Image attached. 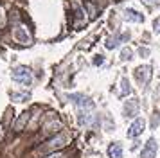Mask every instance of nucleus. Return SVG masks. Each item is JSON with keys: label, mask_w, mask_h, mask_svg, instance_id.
<instances>
[{"label": "nucleus", "mask_w": 160, "mask_h": 158, "mask_svg": "<svg viewBox=\"0 0 160 158\" xmlns=\"http://www.w3.org/2000/svg\"><path fill=\"white\" fill-rule=\"evenodd\" d=\"M11 77H13V81L25 86H29L32 83V74H31V70L27 67H16L15 70L11 72Z\"/></svg>", "instance_id": "1"}, {"label": "nucleus", "mask_w": 160, "mask_h": 158, "mask_svg": "<svg viewBox=\"0 0 160 158\" xmlns=\"http://www.w3.org/2000/svg\"><path fill=\"white\" fill-rule=\"evenodd\" d=\"M70 99H72V102L76 106L81 108V111H90L94 108L92 99H88L87 95H83V93H74V95H70Z\"/></svg>", "instance_id": "2"}, {"label": "nucleus", "mask_w": 160, "mask_h": 158, "mask_svg": "<svg viewBox=\"0 0 160 158\" xmlns=\"http://www.w3.org/2000/svg\"><path fill=\"white\" fill-rule=\"evenodd\" d=\"M144 129H146V121H144V119H140V117H137L135 121L131 122L130 129H128V136L135 138V136H138Z\"/></svg>", "instance_id": "3"}, {"label": "nucleus", "mask_w": 160, "mask_h": 158, "mask_svg": "<svg viewBox=\"0 0 160 158\" xmlns=\"http://www.w3.org/2000/svg\"><path fill=\"white\" fill-rule=\"evenodd\" d=\"M133 76H135V79H137L140 85H146L149 79H151V67H138L137 70L133 72Z\"/></svg>", "instance_id": "4"}, {"label": "nucleus", "mask_w": 160, "mask_h": 158, "mask_svg": "<svg viewBox=\"0 0 160 158\" xmlns=\"http://www.w3.org/2000/svg\"><path fill=\"white\" fill-rule=\"evenodd\" d=\"M13 36H15L16 42H20V43H31V34L25 31V27H22V25H16V27L13 29Z\"/></svg>", "instance_id": "5"}, {"label": "nucleus", "mask_w": 160, "mask_h": 158, "mask_svg": "<svg viewBox=\"0 0 160 158\" xmlns=\"http://www.w3.org/2000/svg\"><path fill=\"white\" fill-rule=\"evenodd\" d=\"M155 155H157V140H155V138H149V140L146 142L144 149L140 153V156L142 158H155Z\"/></svg>", "instance_id": "6"}, {"label": "nucleus", "mask_w": 160, "mask_h": 158, "mask_svg": "<svg viewBox=\"0 0 160 158\" xmlns=\"http://www.w3.org/2000/svg\"><path fill=\"white\" fill-rule=\"evenodd\" d=\"M124 18H126L128 22H137V23H142V22H144V16L138 13L137 9H131V7H130V9H126Z\"/></svg>", "instance_id": "7"}, {"label": "nucleus", "mask_w": 160, "mask_h": 158, "mask_svg": "<svg viewBox=\"0 0 160 158\" xmlns=\"http://www.w3.org/2000/svg\"><path fill=\"white\" fill-rule=\"evenodd\" d=\"M108 156L110 158H122V146L119 142H112L108 146Z\"/></svg>", "instance_id": "8"}, {"label": "nucleus", "mask_w": 160, "mask_h": 158, "mask_svg": "<svg viewBox=\"0 0 160 158\" xmlns=\"http://www.w3.org/2000/svg\"><path fill=\"white\" fill-rule=\"evenodd\" d=\"M138 111V102L135 99H131L126 102V106H124V115L126 117H133V115Z\"/></svg>", "instance_id": "9"}, {"label": "nucleus", "mask_w": 160, "mask_h": 158, "mask_svg": "<svg viewBox=\"0 0 160 158\" xmlns=\"http://www.w3.org/2000/svg\"><path fill=\"white\" fill-rule=\"evenodd\" d=\"M65 144H67V142H65V136H63V135H58L56 138L49 140V144H47L45 147H47V149H59V147H63Z\"/></svg>", "instance_id": "10"}, {"label": "nucleus", "mask_w": 160, "mask_h": 158, "mask_svg": "<svg viewBox=\"0 0 160 158\" xmlns=\"http://www.w3.org/2000/svg\"><path fill=\"white\" fill-rule=\"evenodd\" d=\"M29 119H31V111H23V113L18 117V121L15 122V129L16 131H22V129L25 128V124H27Z\"/></svg>", "instance_id": "11"}, {"label": "nucleus", "mask_w": 160, "mask_h": 158, "mask_svg": "<svg viewBox=\"0 0 160 158\" xmlns=\"http://www.w3.org/2000/svg\"><path fill=\"white\" fill-rule=\"evenodd\" d=\"M130 93H131V86H130V83H128V79L122 77V79H121V88H119V95H121V97H126V95H130Z\"/></svg>", "instance_id": "12"}, {"label": "nucleus", "mask_w": 160, "mask_h": 158, "mask_svg": "<svg viewBox=\"0 0 160 158\" xmlns=\"http://www.w3.org/2000/svg\"><path fill=\"white\" fill-rule=\"evenodd\" d=\"M85 7H87V13L90 18H95L97 16V7H95V4H92V2H85Z\"/></svg>", "instance_id": "13"}, {"label": "nucleus", "mask_w": 160, "mask_h": 158, "mask_svg": "<svg viewBox=\"0 0 160 158\" xmlns=\"http://www.w3.org/2000/svg\"><path fill=\"white\" fill-rule=\"evenodd\" d=\"M11 99L16 101V102H23V101L29 99V93H16V92H13L11 93Z\"/></svg>", "instance_id": "14"}, {"label": "nucleus", "mask_w": 160, "mask_h": 158, "mask_svg": "<svg viewBox=\"0 0 160 158\" xmlns=\"http://www.w3.org/2000/svg\"><path fill=\"white\" fill-rule=\"evenodd\" d=\"M131 54H133V50L126 47V49H122V52H121V59H122V61H130Z\"/></svg>", "instance_id": "15"}, {"label": "nucleus", "mask_w": 160, "mask_h": 158, "mask_svg": "<svg viewBox=\"0 0 160 158\" xmlns=\"http://www.w3.org/2000/svg\"><path fill=\"white\" fill-rule=\"evenodd\" d=\"M6 23H8V16H6V11H4V7H0V29L6 27Z\"/></svg>", "instance_id": "16"}, {"label": "nucleus", "mask_w": 160, "mask_h": 158, "mask_svg": "<svg viewBox=\"0 0 160 158\" xmlns=\"http://www.w3.org/2000/svg\"><path fill=\"white\" fill-rule=\"evenodd\" d=\"M119 40H121V36H117V38H112V40L106 43V49H115L117 45H119Z\"/></svg>", "instance_id": "17"}, {"label": "nucleus", "mask_w": 160, "mask_h": 158, "mask_svg": "<svg viewBox=\"0 0 160 158\" xmlns=\"http://www.w3.org/2000/svg\"><path fill=\"white\" fill-rule=\"evenodd\" d=\"M45 128H47V131H58V129L61 128V124L56 121V122H51V124H47Z\"/></svg>", "instance_id": "18"}, {"label": "nucleus", "mask_w": 160, "mask_h": 158, "mask_svg": "<svg viewBox=\"0 0 160 158\" xmlns=\"http://www.w3.org/2000/svg\"><path fill=\"white\" fill-rule=\"evenodd\" d=\"M153 27H155V32L157 34H160V16L155 20V23H153Z\"/></svg>", "instance_id": "19"}, {"label": "nucleus", "mask_w": 160, "mask_h": 158, "mask_svg": "<svg viewBox=\"0 0 160 158\" xmlns=\"http://www.w3.org/2000/svg\"><path fill=\"white\" fill-rule=\"evenodd\" d=\"M61 156H63V155H61L59 151H56V153H51V155H47L45 158H61Z\"/></svg>", "instance_id": "20"}, {"label": "nucleus", "mask_w": 160, "mask_h": 158, "mask_svg": "<svg viewBox=\"0 0 160 158\" xmlns=\"http://www.w3.org/2000/svg\"><path fill=\"white\" fill-rule=\"evenodd\" d=\"M142 2H144L146 6H155V4H157L158 0H142Z\"/></svg>", "instance_id": "21"}, {"label": "nucleus", "mask_w": 160, "mask_h": 158, "mask_svg": "<svg viewBox=\"0 0 160 158\" xmlns=\"http://www.w3.org/2000/svg\"><path fill=\"white\" fill-rule=\"evenodd\" d=\"M94 63H95V65H101V63H102V57H101V56H97V57L94 59Z\"/></svg>", "instance_id": "22"}]
</instances>
